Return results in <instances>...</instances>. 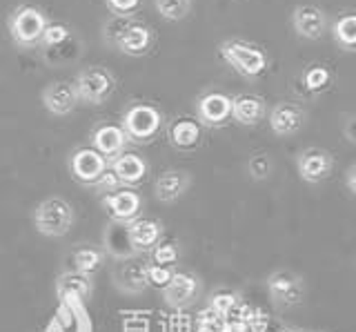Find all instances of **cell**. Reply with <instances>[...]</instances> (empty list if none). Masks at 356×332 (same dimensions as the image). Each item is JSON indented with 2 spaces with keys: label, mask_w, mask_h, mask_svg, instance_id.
<instances>
[{
  "label": "cell",
  "mask_w": 356,
  "mask_h": 332,
  "mask_svg": "<svg viewBox=\"0 0 356 332\" xmlns=\"http://www.w3.org/2000/svg\"><path fill=\"white\" fill-rule=\"evenodd\" d=\"M218 54L222 56V61L232 65V68L243 76V79H256V76H261L267 70V65H270L263 49L241 38L222 40L218 45Z\"/></svg>",
  "instance_id": "1"
},
{
  "label": "cell",
  "mask_w": 356,
  "mask_h": 332,
  "mask_svg": "<svg viewBox=\"0 0 356 332\" xmlns=\"http://www.w3.org/2000/svg\"><path fill=\"white\" fill-rule=\"evenodd\" d=\"M36 230L44 237H63L74 226V207L60 196L44 198L33 214Z\"/></svg>",
  "instance_id": "2"
},
{
  "label": "cell",
  "mask_w": 356,
  "mask_h": 332,
  "mask_svg": "<svg viewBox=\"0 0 356 332\" xmlns=\"http://www.w3.org/2000/svg\"><path fill=\"white\" fill-rule=\"evenodd\" d=\"M44 27H47V18L33 5H20L9 16V34L20 47L40 45Z\"/></svg>",
  "instance_id": "3"
},
{
  "label": "cell",
  "mask_w": 356,
  "mask_h": 332,
  "mask_svg": "<svg viewBox=\"0 0 356 332\" xmlns=\"http://www.w3.org/2000/svg\"><path fill=\"white\" fill-rule=\"evenodd\" d=\"M114 85H116L114 76L107 70L89 68L76 76L74 90L78 94V101H85L89 105H100L103 101H107V96L111 92H114Z\"/></svg>",
  "instance_id": "4"
},
{
  "label": "cell",
  "mask_w": 356,
  "mask_h": 332,
  "mask_svg": "<svg viewBox=\"0 0 356 332\" xmlns=\"http://www.w3.org/2000/svg\"><path fill=\"white\" fill-rule=\"evenodd\" d=\"M161 112L154 105H131L122 116V132L134 141H149L161 129Z\"/></svg>",
  "instance_id": "5"
},
{
  "label": "cell",
  "mask_w": 356,
  "mask_h": 332,
  "mask_svg": "<svg viewBox=\"0 0 356 332\" xmlns=\"http://www.w3.org/2000/svg\"><path fill=\"white\" fill-rule=\"evenodd\" d=\"M111 42L129 56H143L152 47V31L143 23H116L109 31Z\"/></svg>",
  "instance_id": "6"
},
{
  "label": "cell",
  "mask_w": 356,
  "mask_h": 332,
  "mask_svg": "<svg viewBox=\"0 0 356 332\" xmlns=\"http://www.w3.org/2000/svg\"><path fill=\"white\" fill-rule=\"evenodd\" d=\"M267 290L272 294V301L278 308H292L303 301L305 287L300 276L289 270H276L267 279Z\"/></svg>",
  "instance_id": "7"
},
{
  "label": "cell",
  "mask_w": 356,
  "mask_h": 332,
  "mask_svg": "<svg viewBox=\"0 0 356 332\" xmlns=\"http://www.w3.org/2000/svg\"><path fill=\"white\" fill-rule=\"evenodd\" d=\"M332 168H334V159L327 150L309 148L305 152H300V157H298V174H300V179L307 183L325 181L332 174Z\"/></svg>",
  "instance_id": "8"
},
{
  "label": "cell",
  "mask_w": 356,
  "mask_h": 332,
  "mask_svg": "<svg viewBox=\"0 0 356 332\" xmlns=\"http://www.w3.org/2000/svg\"><path fill=\"white\" fill-rule=\"evenodd\" d=\"M147 265H143L136 259H120L114 268V285L118 287L120 292H127V294H138L147 287Z\"/></svg>",
  "instance_id": "9"
},
{
  "label": "cell",
  "mask_w": 356,
  "mask_h": 332,
  "mask_svg": "<svg viewBox=\"0 0 356 332\" xmlns=\"http://www.w3.org/2000/svg\"><path fill=\"white\" fill-rule=\"evenodd\" d=\"M198 294V279L189 272H174L170 283L163 287L165 303L172 308H185Z\"/></svg>",
  "instance_id": "10"
},
{
  "label": "cell",
  "mask_w": 356,
  "mask_h": 332,
  "mask_svg": "<svg viewBox=\"0 0 356 332\" xmlns=\"http://www.w3.org/2000/svg\"><path fill=\"white\" fill-rule=\"evenodd\" d=\"M232 116V98L222 92H209L198 101V118L207 127H218Z\"/></svg>",
  "instance_id": "11"
},
{
  "label": "cell",
  "mask_w": 356,
  "mask_h": 332,
  "mask_svg": "<svg viewBox=\"0 0 356 332\" xmlns=\"http://www.w3.org/2000/svg\"><path fill=\"white\" fill-rule=\"evenodd\" d=\"M42 105L49 114L54 116H67L72 114L78 105V94L74 90L72 83H51L49 87H44L42 92Z\"/></svg>",
  "instance_id": "12"
},
{
  "label": "cell",
  "mask_w": 356,
  "mask_h": 332,
  "mask_svg": "<svg viewBox=\"0 0 356 332\" xmlns=\"http://www.w3.org/2000/svg\"><path fill=\"white\" fill-rule=\"evenodd\" d=\"M292 25L296 34L305 40H318L325 34V14L314 5H298L292 14Z\"/></svg>",
  "instance_id": "13"
},
{
  "label": "cell",
  "mask_w": 356,
  "mask_h": 332,
  "mask_svg": "<svg viewBox=\"0 0 356 332\" xmlns=\"http://www.w3.org/2000/svg\"><path fill=\"white\" fill-rule=\"evenodd\" d=\"M305 125V112L294 103H278L270 112V127L276 136H292Z\"/></svg>",
  "instance_id": "14"
},
{
  "label": "cell",
  "mask_w": 356,
  "mask_h": 332,
  "mask_svg": "<svg viewBox=\"0 0 356 332\" xmlns=\"http://www.w3.org/2000/svg\"><path fill=\"white\" fill-rule=\"evenodd\" d=\"M105 170H107V161L92 148L78 150L72 157V174L85 185L96 183Z\"/></svg>",
  "instance_id": "15"
},
{
  "label": "cell",
  "mask_w": 356,
  "mask_h": 332,
  "mask_svg": "<svg viewBox=\"0 0 356 332\" xmlns=\"http://www.w3.org/2000/svg\"><path fill=\"white\" fill-rule=\"evenodd\" d=\"M105 250L114 259H131L136 257L138 250L134 248L131 237H129V226L122 221H111L105 230Z\"/></svg>",
  "instance_id": "16"
},
{
  "label": "cell",
  "mask_w": 356,
  "mask_h": 332,
  "mask_svg": "<svg viewBox=\"0 0 356 332\" xmlns=\"http://www.w3.org/2000/svg\"><path fill=\"white\" fill-rule=\"evenodd\" d=\"M265 116V103L256 94H238L232 98V118L238 125L254 127L259 125Z\"/></svg>",
  "instance_id": "17"
},
{
  "label": "cell",
  "mask_w": 356,
  "mask_h": 332,
  "mask_svg": "<svg viewBox=\"0 0 356 332\" xmlns=\"http://www.w3.org/2000/svg\"><path fill=\"white\" fill-rule=\"evenodd\" d=\"M140 196L131 190H120V192H114V194H107L103 198V205L111 212L114 221H122V223H129L134 221V216L138 214L140 210Z\"/></svg>",
  "instance_id": "18"
},
{
  "label": "cell",
  "mask_w": 356,
  "mask_h": 332,
  "mask_svg": "<svg viewBox=\"0 0 356 332\" xmlns=\"http://www.w3.org/2000/svg\"><path fill=\"white\" fill-rule=\"evenodd\" d=\"M125 143H127V136H125V132H122V127L118 125H103L94 132V150L105 161L116 159L118 154H122Z\"/></svg>",
  "instance_id": "19"
},
{
  "label": "cell",
  "mask_w": 356,
  "mask_h": 332,
  "mask_svg": "<svg viewBox=\"0 0 356 332\" xmlns=\"http://www.w3.org/2000/svg\"><path fill=\"white\" fill-rule=\"evenodd\" d=\"M192 179H189V174L183 172V170H167L163 176H159V181H156V198L163 203H174L176 198H181Z\"/></svg>",
  "instance_id": "20"
},
{
  "label": "cell",
  "mask_w": 356,
  "mask_h": 332,
  "mask_svg": "<svg viewBox=\"0 0 356 332\" xmlns=\"http://www.w3.org/2000/svg\"><path fill=\"white\" fill-rule=\"evenodd\" d=\"M111 172L118 176L120 183L136 185L147 176V163L136 154H118L111 163Z\"/></svg>",
  "instance_id": "21"
},
{
  "label": "cell",
  "mask_w": 356,
  "mask_h": 332,
  "mask_svg": "<svg viewBox=\"0 0 356 332\" xmlns=\"http://www.w3.org/2000/svg\"><path fill=\"white\" fill-rule=\"evenodd\" d=\"M127 226H129L131 243L138 252L152 248L154 243L161 239V232H163V226L154 219H134Z\"/></svg>",
  "instance_id": "22"
},
{
  "label": "cell",
  "mask_w": 356,
  "mask_h": 332,
  "mask_svg": "<svg viewBox=\"0 0 356 332\" xmlns=\"http://www.w3.org/2000/svg\"><path fill=\"white\" fill-rule=\"evenodd\" d=\"M170 141L176 150H196L200 145V125L194 123V120L181 118L170 127Z\"/></svg>",
  "instance_id": "23"
},
{
  "label": "cell",
  "mask_w": 356,
  "mask_h": 332,
  "mask_svg": "<svg viewBox=\"0 0 356 332\" xmlns=\"http://www.w3.org/2000/svg\"><path fill=\"white\" fill-rule=\"evenodd\" d=\"M56 290L63 299H70V297H76V299H87L92 294V281H89L87 274H81V272H65L60 279H58V285H56Z\"/></svg>",
  "instance_id": "24"
},
{
  "label": "cell",
  "mask_w": 356,
  "mask_h": 332,
  "mask_svg": "<svg viewBox=\"0 0 356 332\" xmlns=\"http://www.w3.org/2000/svg\"><path fill=\"white\" fill-rule=\"evenodd\" d=\"M332 36L345 52H354L356 49V16L354 14L341 16L332 27Z\"/></svg>",
  "instance_id": "25"
},
{
  "label": "cell",
  "mask_w": 356,
  "mask_h": 332,
  "mask_svg": "<svg viewBox=\"0 0 356 332\" xmlns=\"http://www.w3.org/2000/svg\"><path fill=\"white\" fill-rule=\"evenodd\" d=\"M74 265L81 274H94L103 265V254L94 248H81L74 252Z\"/></svg>",
  "instance_id": "26"
},
{
  "label": "cell",
  "mask_w": 356,
  "mask_h": 332,
  "mask_svg": "<svg viewBox=\"0 0 356 332\" xmlns=\"http://www.w3.org/2000/svg\"><path fill=\"white\" fill-rule=\"evenodd\" d=\"M154 5L165 20H183L192 9V0H154Z\"/></svg>",
  "instance_id": "27"
},
{
  "label": "cell",
  "mask_w": 356,
  "mask_h": 332,
  "mask_svg": "<svg viewBox=\"0 0 356 332\" xmlns=\"http://www.w3.org/2000/svg\"><path fill=\"white\" fill-rule=\"evenodd\" d=\"M303 85L309 92H323L330 85V72L323 65H312L303 74Z\"/></svg>",
  "instance_id": "28"
},
{
  "label": "cell",
  "mask_w": 356,
  "mask_h": 332,
  "mask_svg": "<svg viewBox=\"0 0 356 332\" xmlns=\"http://www.w3.org/2000/svg\"><path fill=\"white\" fill-rule=\"evenodd\" d=\"M70 27L63 25V23H47L42 31V38H40V45H47V47H56V45H63V42L70 38Z\"/></svg>",
  "instance_id": "29"
},
{
  "label": "cell",
  "mask_w": 356,
  "mask_h": 332,
  "mask_svg": "<svg viewBox=\"0 0 356 332\" xmlns=\"http://www.w3.org/2000/svg\"><path fill=\"white\" fill-rule=\"evenodd\" d=\"M222 328V317L214 313L211 308H205L203 313L196 317V332H220Z\"/></svg>",
  "instance_id": "30"
},
{
  "label": "cell",
  "mask_w": 356,
  "mask_h": 332,
  "mask_svg": "<svg viewBox=\"0 0 356 332\" xmlns=\"http://www.w3.org/2000/svg\"><path fill=\"white\" fill-rule=\"evenodd\" d=\"M238 301H241V294L238 292H216L214 297H211L209 308L214 310V313H218L220 317H225Z\"/></svg>",
  "instance_id": "31"
},
{
  "label": "cell",
  "mask_w": 356,
  "mask_h": 332,
  "mask_svg": "<svg viewBox=\"0 0 356 332\" xmlns=\"http://www.w3.org/2000/svg\"><path fill=\"white\" fill-rule=\"evenodd\" d=\"M145 274H147V283L156 285V287H165L167 283H170L172 279V270L167 268V265H147V270H145Z\"/></svg>",
  "instance_id": "32"
},
{
  "label": "cell",
  "mask_w": 356,
  "mask_h": 332,
  "mask_svg": "<svg viewBox=\"0 0 356 332\" xmlns=\"http://www.w3.org/2000/svg\"><path fill=\"white\" fill-rule=\"evenodd\" d=\"M248 170H250V174L254 176V179H259V181L267 179L270 172H272V161L267 159V157H263V154H256V157L250 159Z\"/></svg>",
  "instance_id": "33"
},
{
  "label": "cell",
  "mask_w": 356,
  "mask_h": 332,
  "mask_svg": "<svg viewBox=\"0 0 356 332\" xmlns=\"http://www.w3.org/2000/svg\"><path fill=\"white\" fill-rule=\"evenodd\" d=\"M178 259V248L174 243H163L154 250V261L156 265H172Z\"/></svg>",
  "instance_id": "34"
},
{
  "label": "cell",
  "mask_w": 356,
  "mask_h": 332,
  "mask_svg": "<svg viewBox=\"0 0 356 332\" xmlns=\"http://www.w3.org/2000/svg\"><path fill=\"white\" fill-rule=\"evenodd\" d=\"M105 3L116 16H131L140 7V0H105Z\"/></svg>",
  "instance_id": "35"
},
{
  "label": "cell",
  "mask_w": 356,
  "mask_h": 332,
  "mask_svg": "<svg viewBox=\"0 0 356 332\" xmlns=\"http://www.w3.org/2000/svg\"><path fill=\"white\" fill-rule=\"evenodd\" d=\"M96 185L100 187V190H116V187L120 185V181L111 170H105L103 174H100V179L96 181Z\"/></svg>",
  "instance_id": "36"
},
{
  "label": "cell",
  "mask_w": 356,
  "mask_h": 332,
  "mask_svg": "<svg viewBox=\"0 0 356 332\" xmlns=\"http://www.w3.org/2000/svg\"><path fill=\"white\" fill-rule=\"evenodd\" d=\"M248 326L245 324H238V321H229V319H222V328L220 332H245Z\"/></svg>",
  "instance_id": "37"
},
{
  "label": "cell",
  "mask_w": 356,
  "mask_h": 332,
  "mask_svg": "<svg viewBox=\"0 0 356 332\" xmlns=\"http://www.w3.org/2000/svg\"><path fill=\"white\" fill-rule=\"evenodd\" d=\"M348 190H350V194H356V168L354 165H350V170H348Z\"/></svg>",
  "instance_id": "38"
},
{
  "label": "cell",
  "mask_w": 356,
  "mask_h": 332,
  "mask_svg": "<svg viewBox=\"0 0 356 332\" xmlns=\"http://www.w3.org/2000/svg\"><path fill=\"white\" fill-rule=\"evenodd\" d=\"M352 123H354V118L350 116V118H348V127H345V132H348V141H350V143H354V129H352Z\"/></svg>",
  "instance_id": "39"
},
{
  "label": "cell",
  "mask_w": 356,
  "mask_h": 332,
  "mask_svg": "<svg viewBox=\"0 0 356 332\" xmlns=\"http://www.w3.org/2000/svg\"><path fill=\"white\" fill-rule=\"evenodd\" d=\"M265 332H287V330H283V328H278V326L270 324V326H267V330H265Z\"/></svg>",
  "instance_id": "40"
},
{
  "label": "cell",
  "mask_w": 356,
  "mask_h": 332,
  "mask_svg": "<svg viewBox=\"0 0 356 332\" xmlns=\"http://www.w3.org/2000/svg\"><path fill=\"white\" fill-rule=\"evenodd\" d=\"M245 332H250V330H245Z\"/></svg>",
  "instance_id": "41"
}]
</instances>
